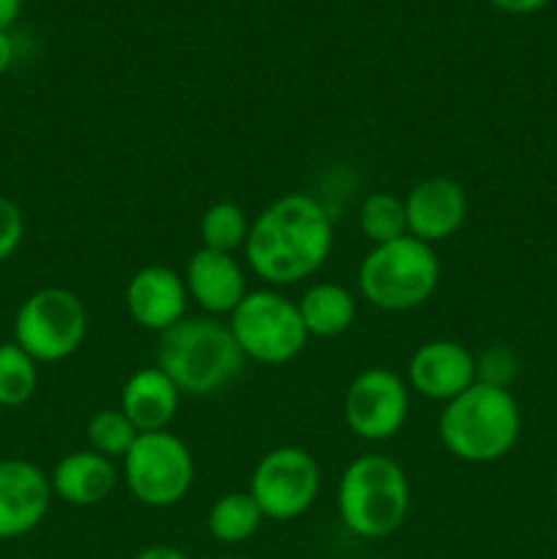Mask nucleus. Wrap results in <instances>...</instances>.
I'll use <instances>...</instances> for the list:
<instances>
[{
	"mask_svg": "<svg viewBox=\"0 0 557 559\" xmlns=\"http://www.w3.org/2000/svg\"><path fill=\"white\" fill-rule=\"evenodd\" d=\"M22 3L25 0H0V31H9L22 14Z\"/></svg>",
	"mask_w": 557,
	"mask_h": 559,
	"instance_id": "obj_28",
	"label": "nucleus"
},
{
	"mask_svg": "<svg viewBox=\"0 0 557 559\" xmlns=\"http://www.w3.org/2000/svg\"><path fill=\"white\" fill-rule=\"evenodd\" d=\"M410 413L407 382L391 369L371 366L344 393V424L358 440L386 442L402 431Z\"/></svg>",
	"mask_w": 557,
	"mask_h": 559,
	"instance_id": "obj_10",
	"label": "nucleus"
},
{
	"mask_svg": "<svg viewBox=\"0 0 557 559\" xmlns=\"http://www.w3.org/2000/svg\"><path fill=\"white\" fill-rule=\"evenodd\" d=\"M229 331L246 360L262 366H282L304 353L309 333L300 322L298 304L276 289L246 293L238 309L229 314Z\"/></svg>",
	"mask_w": 557,
	"mask_h": 559,
	"instance_id": "obj_6",
	"label": "nucleus"
},
{
	"mask_svg": "<svg viewBox=\"0 0 557 559\" xmlns=\"http://www.w3.org/2000/svg\"><path fill=\"white\" fill-rule=\"evenodd\" d=\"M260 506L249 491H227L208 511V533L222 544H244L262 527Z\"/></svg>",
	"mask_w": 557,
	"mask_h": 559,
	"instance_id": "obj_19",
	"label": "nucleus"
},
{
	"mask_svg": "<svg viewBox=\"0 0 557 559\" xmlns=\"http://www.w3.org/2000/svg\"><path fill=\"white\" fill-rule=\"evenodd\" d=\"M320 484L322 469L317 459L298 445H282L254 464L246 491L254 497L265 519L293 522L315 506Z\"/></svg>",
	"mask_w": 557,
	"mask_h": 559,
	"instance_id": "obj_9",
	"label": "nucleus"
},
{
	"mask_svg": "<svg viewBox=\"0 0 557 559\" xmlns=\"http://www.w3.org/2000/svg\"><path fill=\"white\" fill-rule=\"evenodd\" d=\"M49 475L27 459L0 462V540H14L33 533L52 502Z\"/></svg>",
	"mask_w": 557,
	"mask_h": 559,
	"instance_id": "obj_11",
	"label": "nucleus"
},
{
	"mask_svg": "<svg viewBox=\"0 0 557 559\" xmlns=\"http://www.w3.org/2000/svg\"><path fill=\"white\" fill-rule=\"evenodd\" d=\"M52 495L60 497L66 506L91 508L107 500L118 486V469L112 459L96 451H71L55 464L49 475Z\"/></svg>",
	"mask_w": 557,
	"mask_h": 559,
	"instance_id": "obj_17",
	"label": "nucleus"
},
{
	"mask_svg": "<svg viewBox=\"0 0 557 559\" xmlns=\"http://www.w3.org/2000/svg\"><path fill=\"white\" fill-rule=\"evenodd\" d=\"M298 314L309 338H336L353 328L358 306L353 293L342 284H311L298 300Z\"/></svg>",
	"mask_w": 557,
	"mask_h": 559,
	"instance_id": "obj_18",
	"label": "nucleus"
},
{
	"mask_svg": "<svg viewBox=\"0 0 557 559\" xmlns=\"http://www.w3.org/2000/svg\"><path fill=\"white\" fill-rule=\"evenodd\" d=\"M489 3L506 14H533V11L544 9L549 0H489Z\"/></svg>",
	"mask_w": 557,
	"mask_h": 559,
	"instance_id": "obj_26",
	"label": "nucleus"
},
{
	"mask_svg": "<svg viewBox=\"0 0 557 559\" xmlns=\"http://www.w3.org/2000/svg\"><path fill=\"white\" fill-rule=\"evenodd\" d=\"M25 238V216L11 197L0 194V262L9 260Z\"/></svg>",
	"mask_w": 557,
	"mask_h": 559,
	"instance_id": "obj_25",
	"label": "nucleus"
},
{
	"mask_svg": "<svg viewBox=\"0 0 557 559\" xmlns=\"http://www.w3.org/2000/svg\"><path fill=\"white\" fill-rule=\"evenodd\" d=\"M244 353L216 317H183L158 333L156 366L186 396L224 391L244 371Z\"/></svg>",
	"mask_w": 557,
	"mask_h": 559,
	"instance_id": "obj_2",
	"label": "nucleus"
},
{
	"mask_svg": "<svg viewBox=\"0 0 557 559\" xmlns=\"http://www.w3.org/2000/svg\"><path fill=\"white\" fill-rule=\"evenodd\" d=\"M183 282L189 298L208 317L233 314L249 293L244 265L235 260V254H222V251L202 249V246L189 257Z\"/></svg>",
	"mask_w": 557,
	"mask_h": 559,
	"instance_id": "obj_15",
	"label": "nucleus"
},
{
	"mask_svg": "<svg viewBox=\"0 0 557 559\" xmlns=\"http://www.w3.org/2000/svg\"><path fill=\"white\" fill-rule=\"evenodd\" d=\"M189 289L167 265H145L126 284V311L142 331L164 333L186 317Z\"/></svg>",
	"mask_w": 557,
	"mask_h": 559,
	"instance_id": "obj_14",
	"label": "nucleus"
},
{
	"mask_svg": "<svg viewBox=\"0 0 557 559\" xmlns=\"http://www.w3.org/2000/svg\"><path fill=\"white\" fill-rule=\"evenodd\" d=\"M235 559H238V557H235Z\"/></svg>",
	"mask_w": 557,
	"mask_h": 559,
	"instance_id": "obj_31",
	"label": "nucleus"
},
{
	"mask_svg": "<svg viewBox=\"0 0 557 559\" xmlns=\"http://www.w3.org/2000/svg\"><path fill=\"white\" fill-rule=\"evenodd\" d=\"M249 229L251 224L246 218L244 207L235 205V202H213L200 216L202 249L235 254V251L246 246Z\"/></svg>",
	"mask_w": 557,
	"mask_h": 559,
	"instance_id": "obj_20",
	"label": "nucleus"
},
{
	"mask_svg": "<svg viewBox=\"0 0 557 559\" xmlns=\"http://www.w3.org/2000/svg\"><path fill=\"white\" fill-rule=\"evenodd\" d=\"M180 396L183 393L158 366H145L137 369L120 388V413L137 426L140 435L167 431L178 415Z\"/></svg>",
	"mask_w": 557,
	"mask_h": 559,
	"instance_id": "obj_16",
	"label": "nucleus"
},
{
	"mask_svg": "<svg viewBox=\"0 0 557 559\" xmlns=\"http://www.w3.org/2000/svg\"><path fill=\"white\" fill-rule=\"evenodd\" d=\"M85 304L71 289H36L16 309L14 344H20L36 364H60L71 358L85 342Z\"/></svg>",
	"mask_w": 557,
	"mask_h": 559,
	"instance_id": "obj_7",
	"label": "nucleus"
},
{
	"mask_svg": "<svg viewBox=\"0 0 557 559\" xmlns=\"http://www.w3.org/2000/svg\"><path fill=\"white\" fill-rule=\"evenodd\" d=\"M519 371L517 355L508 347H489L481 358H475V377L486 385L508 388Z\"/></svg>",
	"mask_w": 557,
	"mask_h": 559,
	"instance_id": "obj_24",
	"label": "nucleus"
},
{
	"mask_svg": "<svg viewBox=\"0 0 557 559\" xmlns=\"http://www.w3.org/2000/svg\"><path fill=\"white\" fill-rule=\"evenodd\" d=\"M336 511L344 527L358 538H388L402 527L410 513L407 475L391 456H358L339 478Z\"/></svg>",
	"mask_w": 557,
	"mask_h": 559,
	"instance_id": "obj_4",
	"label": "nucleus"
},
{
	"mask_svg": "<svg viewBox=\"0 0 557 559\" xmlns=\"http://www.w3.org/2000/svg\"><path fill=\"white\" fill-rule=\"evenodd\" d=\"M123 478L140 506L173 508L194 486V456L169 429L147 431L123 456Z\"/></svg>",
	"mask_w": 557,
	"mask_h": 559,
	"instance_id": "obj_8",
	"label": "nucleus"
},
{
	"mask_svg": "<svg viewBox=\"0 0 557 559\" xmlns=\"http://www.w3.org/2000/svg\"><path fill=\"white\" fill-rule=\"evenodd\" d=\"M131 559H189V557H186L180 549H175V546L156 544V546H147V549L137 551Z\"/></svg>",
	"mask_w": 557,
	"mask_h": 559,
	"instance_id": "obj_27",
	"label": "nucleus"
},
{
	"mask_svg": "<svg viewBox=\"0 0 557 559\" xmlns=\"http://www.w3.org/2000/svg\"><path fill=\"white\" fill-rule=\"evenodd\" d=\"M440 442L453 459L491 464L506 456L522 431V413L508 388L473 382L442 407Z\"/></svg>",
	"mask_w": 557,
	"mask_h": 559,
	"instance_id": "obj_3",
	"label": "nucleus"
},
{
	"mask_svg": "<svg viewBox=\"0 0 557 559\" xmlns=\"http://www.w3.org/2000/svg\"><path fill=\"white\" fill-rule=\"evenodd\" d=\"M410 388L429 402L448 404L467 391L475 377V355L451 338H431L413 353L407 366Z\"/></svg>",
	"mask_w": 557,
	"mask_h": 559,
	"instance_id": "obj_12",
	"label": "nucleus"
},
{
	"mask_svg": "<svg viewBox=\"0 0 557 559\" xmlns=\"http://www.w3.org/2000/svg\"><path fill=\"white\" fill-rule=\"evenodd\" d=\"M555 500H557V478H555Z\"/></svg>",
	"mask_w": 557,
	"mask_h": 559,
	"instance_id": "obj_30",
	"label": "nucleus"
},
{
	"mask_svg": "<svg viewBox=\"0 0 557 559\" xmlns=\"http://www.w3.org/2000/svg\"><path fill=\"white\" fill-rule=\"evenodd\" d=\"M11 63H14V41H11L9 31H0V74H5Z\"/></svg>",
	"mask_w": 557,
	"mask_h": 559,
	"instance_id": "obj_29",
	"label": "nucleus"
},
{
	"mask_svg": "<svg viewBox=\"0 0 557 559\" xmlns=\"http://www.w3.org/2000/svg\"><path fill=\"white\" fill-rule=\"evenodd\" d=\"M358 227L371 246L391 243L407 235V216H404V200L388 191H375L360 202Z\"/></svg>",
	"mask_w": 557,
	"mask_h": 559,
	"instance_id": "obj_21",
	"label": "nucleus"
},
{
	"mask_svg": "<svg viewBox=\"0 0 557 559\" xmlns=\"http://www.w3.org/2000/svg\"><path fill=\"white\" fill-rule=\"evenodd\" d=\"M407 235L420 243H442L462 229L467 216V194L451 178H426L404 197Z\"/></svg>",
	"mask_w": 557,
	"mask_h": 559,
	"instance_id": "obj_13",
	"label": "nucleus"
},
{
	"mask_svg": "<svg viewBox=\"0 0 557 559\" xmlns=\"http://www.w3.org/2000/svg\"><path fill=\"white\" fill-rule=\"evenodd\" d=\"M137 437H140V431L120 413V407L98 409L87 420V442H91V451L102 453L107 459H123L137 442Z\"/></svg>",
	"mask_w": 557,
	"mask_h": 559,
	"instance_id": "obj_23",
	"label": "nucleus"
},
{
	"mask_svg": "<svg viewBox=\"0 0 557 559\" xmlns=\"http://www.w3.org/2000/svg\"><path fill=\"white\" fill-rule=\"evenodd\" d=\"M440 282V260L429 243L413 235L371 246L358 265V289L375 309L399 314L424 306Z\"/></svg>",
	"mask_w": 557,
	"mask_h": 559,
	"instance_id": "obj_5",
	"label": "nucleus"
},
{
	"mask_svg": "<svg viewBox=\"0 0 557 559\" xmlns=\"http://www.w3.org/2000/svg\"><path fill=\"white\" fill-rule=\"evenodd\" d=\"M38 388V364L14 342L0 344V407H22Z\"/></svg>",
	"mask_w": 557,
	"mask_h": 559,
	"instance_id": "obj_22",
	"label": "nucleus"
},
{
	"mask_svg": "<svg viewBox=\"0 0 557 559\" xmlns=\"http://www.w3.org/2000/svg\"><path fill=\"white\" fill-rule=\"evenodd\" d=\"M333 249V222L309 194H284L251 222L244 254L257 278L287 287L315 276Z\"/></svg>",
	"mask_w": 557,
	"mask_h": 559,
	"instance_id": "obj_1",
	"label": "nucleus"
}]
</instances>
